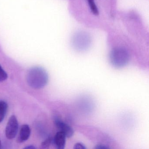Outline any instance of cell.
Instances as JSON below:
<instances>
[{
  "label": "cell",
  "instance_id": "3957f363",
  "mask_svg": "<svg viewBox=\"0 0 149 149\" xmlns=\"http://www.w3.org/2000/svg\"><path fill=\"white\" fill-rule=\"evenodd\" d=\"M19 128V123L15 115L10 117L6 129V135L8 139H12L16 136Z\"/></svg>",
  "mask_w": 149,
  "mask_h": 149
},
{
  "label": "cell",
  "instance_id": "5bb4252c",
  "mask_svg": "<svg viewBox=\"0 0 149 149\" xmlns=\"http://www.w3.org/2000/svg\"><path fill=\"white\" fill-rule=\"evenodd\" d=\"M1 140H0V148H1Z\"/></svg>",
  "mask_w": 149,
  "mask_h": 149
},
{
  "label": "cell",
  "instance_id": "7a4b0ae2",
  "mask_svg": "<svg viewBox=\"0 0 149 149\" xmlns=\"http://www.w3.org/2000/svg\"><path fill=\"white\" fill-rule=\"evenodd\" d=\"M130 59V53L125 48H115L110 53V62L111 65L116 68H121L126 66Z\"/></svg>",
  "mask_w": 149,
  "mask_h": 149
},
{
  "label": "cell",
  "instance_id": "9c48e42d",
  "mask_svg": "<svg viewBox=\"0 0 149 149\" xmlns=\"http://www.w3.org/2000/svg\"><path fill=\"white\" fill-rule=\"evenodd\" d=\"M53 138L51 136H49L42 142L41 145V148L42 149H47L53 143Z\"/></svg>",
  "mask_w": 149,
  "mask_h": 149
},
{
  "label": "cell",
  "instance_id": "ba28073f",
  "mask_svg": "<svg viewBox=\"0 0 149 149\" xmlns=\"http://www.w3.org/2000/svg\"><path fill=\"white\" fill-rule=\"evenodd\" d=\"M88 4L91 13L95 15H99V11L96 5L95 0H88Z\"/></svg>",
  "mask_w": 149,
  "mask_h": 149
},
{
  "label": "cell",
  "instance_id": "8992f818",
  "mask_svg": "<svg viewBox=\"0 0 149 149\" xmlns=\"http://www.w3.org/2000/svg\"><path fill=\"white\" fill-rule=\"evenodd\" d=\"M31 134V130L29 125H23L21 128L19 137L17 139L18 143H22L29 139Z\"/></svg>",
  "mask_w": 149,
  "mask_h": 149
},
{
  "label": "cell",
  "instance_id": "8fae6325",
  "mask_svg": "<svg viewBox=\"0 0 149 149\" xmlns=\"http://www.w3.org/2000/svg\"><path fill=\"white\" fill-rule=\"evenodd\" d=\"M74 148L77 149H86V147L85 145L82 143H78L75 144Z\"/></svg>",
  "mask_w": 149,
  "mask_h": 149
},
{
  "label": "cell",
  "instance_id": "30bf717a",
  "mask_svg": "<svg viewBox=\"0 0 149 149\" xmlns=\"http://www.w3.org/2000/svg\"><path fill=\"white\" fill-rule=\"evenodd\" d=\"M8 77V76L6 72L0 65V82L5 81L7 79Z\"/></svg>",
  "mask_w": 149,
  "mask_h": 149
},
{
  "label": "cell",
  "instance_id": "7c38bea8",
  "mask_svg": "<svg viewBox=\"0 0 149 149\" xmlns=\"http://www.w3.org/2000/svg\"><path fill=\"white\" fill-rule=\"evenodd\" d=\"M109 147L103 144H99L96 146L95 149H108Z\"/></svg>",
  "mask_w": 149,
  "mask_h": 149
},
{
  "label": "cell",
  "instance_id": "5b68a950",
  "mask_svg": "<svg viewBox=\"0 0 149 149\" xmlns=\"http://www.w3.org/2000/svg\"><path fill=\"white\" fill-rule=\"evenodd\" d=\"M66 138L65 134L59 131L55 135L53 139V143L56 148L58 149H63L66 145Z\"/></svg>",
  "mask_w": 149,
  "mask_h": 149
},
{
  "label": "cell",
  "instance_id": "52a82bcc",
  "mask_svg": "<svg viewBox=\"0 0 149 149\" xmlns=\"http://www.w3.org/2000/svg\"><path fill=\"white\" fill-rule=\"evenodd\" d=\"M7 109V104L4 101H0V123L2 122L5 118Z\"/></svg>",
  "mask_w": 149,
  "mask_h": 149
},
{
  "label": "cell",
  "instance_id": "277c9868",
  "mask_svg": "<svg viewBox=\"0 0 149 149\" xmlns=\"http://www.w3.org/2000/svg\"><path fill=\"white\" fill-rule=\"evenodd\" d=\"M54 122L56 127L60 131L63 132L67 137L70 138L73 136L74 130L72 127L63 122L59 117H54Z\"/></svg>",
  "mask_w": 149,
  "mask_h": 149
},
{
  "label": "cell",
  "instance_id": "6da1fadb",
  "mask_svg": "<svg viewBox=\"0 0 149 149\" xmlns=\"http://www.w3.org/2000/svg\"><path fill=\"white\" fill-rule=\"evenodd\" d=\"M26 79L30 87L35 89H40L47 84L49 75L47 71L43 68L35 67L29 70Z\"/></svg>",
  "mask_w": 149,
  "mask_h": 149
},
{
  "label": "cell",
  "instance_id": "4fadbf2b",
  "mask_svg": "<svg viewBox=\"0 0 149 149\" xmlns=\"http://www.w3.org/2000/svg\"><path fill=\"white\" fill-rule=\"evenodd\" d=\"M36 147H35L34 146L30 145L29 146H26V147H25V149H36Z\"/></svg>",
  "mask_w": 149,
  "mask_h": 149
}]
</instances>
